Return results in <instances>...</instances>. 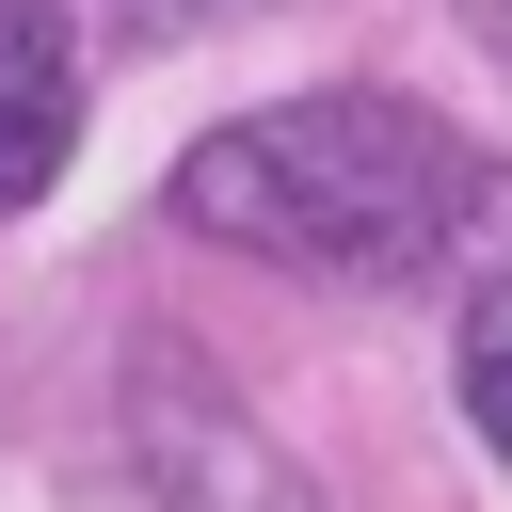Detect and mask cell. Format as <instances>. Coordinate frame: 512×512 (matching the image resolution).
<instances>
[{
  "label": "cell",
  "instance_id": "obj_5",
  "mask_svg": "<svg viewBox=\"0 0 512 512\" xmlns=\"http://www.w3.org/2000/svg\"><path fill=\"white\" fill-rule=\"evenodd\" d=\"M224 0H96V32H128V48H176V32H208Z\"/></svg>",
  "mask_w": 512,
  "mask_h": 512
},
{
  "label": "cell",
  "instance_id": "obj_3",
  "mask_svg": "<svg viewBox=\"0 0 512 512\" xmlns=\"http://www.w3.org/2000/svg\"><path fill=\"white\" fill-rule=\"evenodd\" d=\"M80 144V48H64V0H0V224L64 176Z\"/></svg>",
  "mask_w": 512,
  "mask_h": 512
},
{
  "label": "cell",
  "instance_id": "obj_1",
  "mask_svg": "<svg viewBox=\"0 0 512 512\" xmlns=\"http://www.w3.org/2000/svg\"><path fill=\"white\" fill-rule=\"evenodd\" d=\"M176 224L224 240V256L320 272V288H416V272H448L464 240L512 224V176L464 128H432L416 96L320 80V96H272L240 128H208L176 160Z\"/></svg>",
  "mask_w": 512,
  "mask_h": 512
},
{
  "label": "cell",
  "instance_id": "obj_6",
  "mask_svg": "<svg viewBox=\"0 0 512 512\" xmlns=\"http://www.w3.org/2000/svg\"><path fill=\"white\" fill-rule=\"evenodd\" d=\"M448 16H464V32H480V48L512 64V0H448Z\"/></svg>",
  "mask_w": 512,
  "mask_h": 512
},
{
  "label": "cell",
  "instance_id": "obj_4",
  "mask_svg": "<svg viewBox=\"0 0 512 512\" xmlns=\"http://www.w3.org/2000/svg\"><path fill=\"white\" fill-rule=\"evenodd\" d=\"M464 432L512 464V304H480V320H464Z\"/></svg>",
  "mask_w": 512,
  "mask_h": 512
},
{
  "label": "cell",
  "instance_id": "obj_2",
  "mask_svg": "<svg viewBox=\"0 0 512 512\" xmlns=\"http://www.w3.org/2000/svg\"><path fill=\"white\" fill-rule=\"evenodd\" d=\"M144 464H160V512H304V480L176 368H144Z\"/></svg>",
  "mask_w": 512,
  "mask_h": 512
}]
</instances>
